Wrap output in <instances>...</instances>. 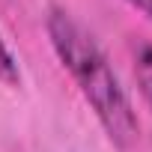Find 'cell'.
Listing matches in <instances>:
<instances>
[{
	"label": "cell",
	"mask_w": 152,
	"mask_h": 152,
	"mask_svg": "<svg viewBox=\"0 0 152 152\" xmlns=\"http://www.w3.org/2000/svg\"><path fill=\"white\" fill-rule=\"evenodd\" d=\"M45 27L63 69L72 75L75 87L93 107L104 134L116 146H131L137 137V116L99 39L69 9H60V6L48 12Z\"/></svg>",
	"instance_id": "obj_1"
},
{
	"label": "cell",
	"mask_w": 152,
	"mask_h": 152,
	"mask_svg": "<svg viewBox=\"0 0 152 152\" xmlns=\"http://www.w3.org/2000/svg\"><path fill=\"white\" fill-rule=\"evenodd\" d=\"M134 75L146 104L152 107V42H140L134 51Z\"/></svg>",
	"instance_id": "obj_2"
},
{
	"label": "cell",
	"mask_w": 152,
	"mask_h": 152,
	"mask_svg": "<svg viewBox=\"0 0 152 152\" xmlns=\"http://www.w3.org/2000/svg\"><path fill=\"white\" fill-rule=\"evenodd\" d=\"M0 81L6 87H18L21 84V69H18V60L12 54V48L6 45L3 33H0Z\"/></svg>",
	"instance_id": "obj_3"
},
{
	"label": "cell",
	"mask_w": 152,
	"mask_h": 152,
	"mask_svg": "<svg viewBox=\"0 0 152 152\" xmlns=\"http://www.w3.org/2000/svg\"><path fill=\"white\" fill-rule=\"evenodd\" d=\"M131 6H134V9H140V12L152 21V0H131Z\"/></svg>",
	"instance_id": "obj_4"
}]
</instances>
